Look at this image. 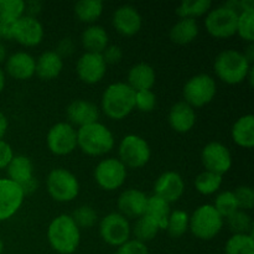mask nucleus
Wrapping results in <instances>:
<instances>
[{
	"instance_id": "obj_1",
	"label": "nucleus",
	"mask_w": 254,
	"mask_h": 254,
	"mask_svg": "<svg viewBox=\"0 0 254 254\" xmlns=\"http://www.w3.org/2000/svg\"><path fill=\"white\" fill-rule=\"evenodd\" d=\"M104 116L113 121L127 118L135 109V91L127 82H116L104 89L101 98Z\"/></svg>"
},
{
	"instance_id": "obj_2",
	"label": "nucleus",
	"mask_w": 254,
	"mask_h": 254,
	"mask_svg": "<svg viewBox=\"0 0 254 254\" xmlns=\"http://www.w3.org/2000/svg\"><path fill=\"white\" fill-rule=\"evenodd\" d=\"M49 245L55 252L72 254L81 243V230L69 215H59L50 222L46 232Z\"/></svg>"
},
{
	"instance_id": "obj_3",
	"label": "nucleus",
	"mask_w": 254,
	"mask_h": 254,
	"mask_svg": "<svg viewBox=\"0 0 254 254\" xmlns=\"http://www.w3.org/2000/svg\"><path fill=\"white\" fill-rule=\"evenodd\" d=\"M116 139L113 133L101 122L77 129V148L88 156H103L111 153Z\"/></svg>"
},
{
	"instance_id": "obj_4",
	"label": "nucleus",
	"mask_w": 254,
	"mask_h": 254,
	"mask_svg": "<svg viewBox=\"0 0 254 254\" xmlns=\"http://www.w3.org/2000/svg\"><path fill=\"white\" fill-rule=\"evenodd\" d=\"M252 66L253 64L247 61L243 52L235 49H228L220 52L213 62V69L218 79L231 86L246 81Z\"/></svg>"
},
{
	"instance_id": "obj_5",
	"label": "nucleus",
	"mask_w": 254,
	"mask_h": 254,
	"mask_svg": "<svg viewBox=\"0 0 254 254\" xmlns=\"http://www.w3.org/2000/svg\"><path fill=\"white\" fill-rule=\"evenodd\" d=\"M225 220L213 205L205 203L196 208L190 216L189 231L201 241H211L222 231Z\"/></svg>"
},
{
	"instance_id": "obj_6",
	"label": "nucleus",
	"mask_w": 254,
	"mask_h": 254,
	"mask_svg": "<svg viewBox=\"0 0 254 254\" xmlns=\"http://www.w3.org/2000/svg\"><path fill=\"white\" fill-rule=\"evenodd\" d=\"M46 189L52 200L66 203L78 196L79 183L73 173L64 168H56L52 169L47 175Z\"/></svg>"
},
{
	"instance_id": "obj_7",
	"label": "nucleus",
	"mask_w": 254,
	"mask_h": 254,
	"mask_svg": "<svg viewBox=\"0 0 254 254\" xmlns=\"http://www.w3.org/2000/svg\"><path fill=\"white\" fill-rule=\"evenodd\" d=\"M217 93L215 78L207 73H198L188 79L183 88L184 102L195 108L207 106Z\"/></svg>"
},
{
	"instance_id": "obj_8",
	"label": "nucleus",
	"mask_w": 254,
	"mask_h": 254,
	"mask_svg": "<svg viewBox=\"0 0 254 254\" xmlns=\"http://www.w3.org/2000/svg\"><path fill=\"white\" fill-rule=\"evenodd\" d=\"M151 156L148 141L136 134H128L118 146V159L127 169H140L149 163Z\"/></svg>"
},
{
	"instance_id": "obj_9",
	"label": "nucleus",
	"mask_w": 254,
	"mask_h": 254,
	"mask_svg": "<svg viewBox=\"0 0 254 254\" xmlns=\"http://www.w3.org/2000/svg\"><path fill=\"white\" fill-rule=\"evenodd\" d=\"M238 12L225 4L210 10L205 17V29L215 39H230L237 29Z\"/></svg>"
},
{
	"instance_id": "obj_10",
	"label": "nucleus",
	"mask_w": 254,
	"mask_h": 254,
	"mask_svg": "<svg viewBox=\"0 0 254 254\" xmlns=\"http://www.w3.org/2000/svg\"><path fill=\"white\" fill-rule=\"evenodd\" d=\"M128 170L118 158H106L97 164L94 180L104 191H116L124 185Z\"/></svg>"
},
{
	"instance_id": "obj_11",
	"label": "nucleus",
	"mask_w": 254,
	"mask_h": 254,
	"mask_svg": "<svg viewBox=\"0 0 254 254\" xmlns=\"http://www.w3.org/2000/svg\"><path fill=\"white\" fill-rule=\"evenodd\" d=\"M99 236L107 245L117 248L121 247L130 240V222L119 212L108 213L99 222Z\"/></svg>"
},
{
	"instance_id": "obj_12",
	"label": "nucleus",
	"mask_w": 254,
	"mask_h": 254,
	"mask_svg": "<svg viewBox=\"0 0 254 254\" xmlns=\"http://www.w3.org/2000/svg\"><path fill=\"white\" fill-rule=\"evenodd\" d=\"M46 145L54 155H69L77 149V129L68 122H60L49 129Z\"/></svg>"
},
{
	"instance_id": "obj_13",
	"label": "nucleus",
	"mask_w": 254,
	"mask_h": 254,
	"mask_svg": "<svg viewBox=\"0 0 254 254\" xmlns=\"http://www.w3.org/2000/svg\"><path fill=\"white\" fill-rule=\"evenodd\" d=\"M201 161L205 170L223 176L232 168V155L225 144L211 141L201 151Z\"/></svg>"
},
{
	"instance_id": "obj_14",
	"label": "nucleus",
	"mask_w": 254,
	"mask_h": 254,
	"mask_svg": "<svg viewBox=\"0 0 254 254\" xmlns=\"http://www.w3.org/2000/svg\"><path fill=\"white\" fill-rule=\"evenodd\" d=\"M12 40L25 47L39 46L45 36V30L36 17L24 16L12 24Z\"/></svg>"
},
{
	"instance_id": "obj_15",
	"label": "nucleus",
	"mask_w": 254,
	"mask_h": 254,
	"mask_svg": "<svg viewBox=\"0 0 254 254\" xmlns=\"http://www.w3.org/2000/svg\"><path fill=\"white\" fill-rule=\"evenodd\" d=\"M25 200L21 186L7 178H0V222L16 215Z\"/></svg>"
},
{
	"instance_id": "obj_16",
	"label": "nucleus",
	"mask_w": 254,
	"mask_h": 254,
	"mask_svg": "<svg viewBox=\"0 0 254 254\" xmlns=\"http://www.w3.org/2000/svg\"><path fill=\"white\" fill-rule=\"evenodd\" d=\"M76 73L86 84H96L104 78L107 64L101 54L84 52L76 62Z\"/></svg>"
},
{
	"instance_id": "obj_17",
	"label": "nucleus",
	"mask_w": 254,
	"mask_h": 254,
	"mask_svg": "<svg viewBox=\"0 0 254 254\" xmlns=\"http://www.w3.org/2000/svg\"><path fill=\"white\" fill-rule=\"evenodd\" d=\"M185 192V181L176 171H165L154 183V195L173 203L180 200Z\"/></svg>"
},
{
	"instance_id": "obj_18",
	"label": "nucleus",
	"mask_w": 254,
	"mask_h": 254,
	"mask_svg": "<svg viewBox=\"0 0 254 254\" xmlns=\"http://www.w3.org/2000/svg\"><path fill=\"white\" fill-rule=\"evenodd\" d=\"M112 24L119 35L126 37L135 36L143 26V17L136 7L131 5H122L113 12Z\"/></svg>"
},
{
	"instance_id": "obj_19",
	"label": "nucleus",
	"mask_w": 254,
	"mask_h": 254,
	"mask_svg": "<svg viewBox=\"0 0 254 254\" xmlns=\"http://www.w3.org/2000/svg\"><path fill=\"white\" fill-rule=\"evenodd\" d=\"M99 116H101V109L96 104L86 99L72 101L66 108V117L68 119V123L78 128L99 122Z\"/></svg>"
},
{
	"instance_id": "obj_20",
	"label": "nucleus",
	"mask_w": 254,
	"mask_h": 254,
	"mask_svg": "<svg viewBox=\"0 0 254 254\" xmlns=\"http://www.w3.org/2000/svg\"><path fill=\"white\" fill-rule=\"evenodd\" d=\"M148 202L145 192L138 189H127L117 201L118 212L127 218H139L144 216Z\"/></svg>"
},
{
	"instance_id": "obj_21",
	"label": "nucleus",
	"mask_w": 254,
	"mask_h": 254,
	"mask_svg": "<svg viewBox=\"0 0 254 254\" xmlns=\"http://www.w3.org/2000/svg\"><path fill=\"white\" fill-rule=\"evenodd\" d=\"M35 68L36 59L29 52L17 51L7 56L4 72L17 81H26L35 76Z\"/></svg>"
},
{
	"instance_id": "obj_22",
	"label": "nucleus",
	"mask_w": 254,
	"mask_h": 254,
	"mask_svg": "<svg viewBox=\"0 0 254 254\" xmlns=\"http://www.w3.org/2000/svg\"><path fill=\"white\" fill-rule=\"evenodd\" d=\"M168 121L176 133H189L196 124V111L186 102H178L170 108Z\"/></svg>"
},
{
	"instance_id": "obj_23",
	"label": "nucleus",
	"mask_w": 254,
	"mask_h": 254,
	"mask_svg": "<svg viewBox=\"0 0 254 254\" xmlns=\"http://www.w3.org/2000/svg\"><path fill=\"white\" fill-rule=\"evenodd\" d=\"M64 69V59L55 51H45L37 57L35 74L42 81L57 78Z\"/></svg>"
},
{
	"instance_id": "obj_24",
	"label": "nucleus",
	"mask_w": 254,
	"mask_h": 254,
	"mask_svg": "<svg viewBox=\"0 0 254 254\" xmlns=\"http://www.w3.org/2000/svg\"><path fill=\"white\" fill-rule=\"evenodd\" d=\"M155 81L156 74L153 66L145 62H140V64H134L129 69L127 84L135 92L146 91V89L153 88Z\"/></svg>"
},
{
	"instance_id": "obj_25",
	"label": "nucleus",
	"mask_w": 254,
	"mask_h": 254,
	"mask_svg": "<svg viewBox=\"0 0 254 254\" xmlns=\"http://www.w3.org/2000/svg\"><path fill=\"white\" fill-rule=\"evenodd\" d=\"M231 136L238 146L252 149L254 146V116L245 114L233 123Z\"/></svg>"
},
{
	"instance_id": "obj_26",
	"label": "nucleus",
	"mask_w": 254,
	"mask_h": 254,
	"mask_svg": "<svg viewBox=\"0 0 254 254\" xmlns=\"http://www.w3.org/2000/svg\"><path fill=\"white\" fill-rule=\"evenodd\" d=\"M81 42L86 52L102 54L109 45L108 32L101 25H89L82 32Z\"/></svg>"
},
{
	"instance_id": "obj_27",
	"label": "nucleus",
	"mask_w": 254,
	"mask_h": 254,
	"mask_svg": "<svg viewBox=\"0 0 254 254\" xmlns=\"http://www.w3.org/2000/svg\"><path fill=\"white\" fill-rule=\"evenodd\" d=\"M7 179L17 185H24L29 180L34 178V165L29 156L26 155H14L9 165L6 166Z\"/></svg>"
},
{
	"instance_id": "obj_28",
	"label": "nucleus",
	"mask_w": 254,
	"mask_h": 254,
	"mask_svg": "<svg viewBox=\"0 0 254 254\" xmlns=\"http://www.w3.org/2000/svg\"><path fill=\"white\" fill-rule=\"evenodd\" d=\"M200 27L196 20L180 19L170 29V40L176 45H189L196 40Z\"/></svg>"
},
{
	"instance_id": "obj_29",
	"label": "nucleus",
	"mask_w": 254,
	"mask_h": 254,
	"mask_svg": "<svg viewBox=\"0 0 254 254\" xmlns=\"http://www.w3.org/2000/svg\"><path fill=\"white\" fill-rule=\"evenodd\" d=\"M170 213V203L155 195L148 196V202H146V208L144 215L150 218L153 222H155L158 227L160 228V231L166 228V223H168Z\"/></svg>"
},
{
	"instance_id": "obj_30",
	"label": "nucleus",
	"mask_w": 254,
	"mask_h": 254,
	"mask_svg": "<svg viewBox=\"0 0 254 254\" xmlns=\"http://www.w3.org/2000/svg\"><path fill=\"white\" fill-rule=\"evenodd\" d=\"M74 16L83 24L94 25L102 16L104 4L101 0H79L74 4Z\"/></svg>"
},
{
	"instance_id": "obj_31",
	"label": "nucleus",
	"mask_w": 254,
	"mask_h": 254,
	"mask_svg": "<svg viewBox=\"0 0 254 254\" xmlns=\"http://www.w3.org/2000/svg\"><path fill=\"white\" fill-rule=\"evenodd\" d=\"M212 7L210 0H186L176 7V15L180 19H193L203 16Z\"/></svg>"
},
{
	"instance_id": "obj_32",
	"label": "nucleus",
	"mask_w": 254,
	"mask_h": 254,
	"mask_svg": "<svg viewBox=\"0 0 254 254\" xmlns=\"http://www.w3.org/2000/svg\"><path fill=\"white\" fill-rule=\"evenodd\" d=\"M159 232H160V228L158 227V225L149 217H146L145 215L136 218L135 223L131 226V235H133L134 240L145 243V245L146 242L153 241Z\"/></svg>"
},
{
	"instance_id": "obj_33",
	"label": "nucleus",
	"mask_w": 254,
	"mask_h": 254,
	"mask_svg": "<svg viewBox=\"0 0 254 254\" xmlns=\"http://www.w3.org/2000/svg\"><path fill=\"white\" fill-rule=\"evenodd\" d=\"M223 183V176L211 171H202L195 179V189L198 193L203 196L215 195L221 189Z\"/></svg>"
},
{
	"instance_id": "obj_34",
	"label": "nucleus",
	"mask_w": 254,
	"mask_h": 254,
	"mask_svg": "<svg viewBox=\"0 0 254 254\" xmlns=\"http://www.w3.org/2000/svg\"><path fill=\"white\" fill-rule=\"evenodd\" d=\"M225 254H254L253 233L231 236L225 245Z\"/></svg>"
},
{
	"instance_id": "obj_35",
	"label": "nucleus",
	"mask_w": 254,
	"mask_h": 254,
	"mask_svg": "<svg viewBox=\"0 0 254 254\" xmlns=\"http://www.w3.org/2000/svg\"><path fill=\"white\" fill-rule=\"evenodd\" d=\"M189 223H190V215L183 210L171 211L169 216L166 228L169 236L173 238H180L189 231Z\"/></svg>"
},
{
	"instance_id": "obj_36",
	"label": "nucleus",
	"mask_w": 254,
	"mask_h": 254,
	"mask_svg": "<svg viewBox=\"0 0 254 254\" xmlns=\"http://www.w3.org/2000/svg\"><path fill=\"white\" fill-rule=\"evenodd\" d=\"M228 228L233 235H246L253 233V221L250 213L246 211L238 210L226 218Z\"/></svg>"
},
{
	"instance_id": "obj_37",
	"label": "nucleus",
	"mask_w": 254,
	"mask_h": 254,
	"mask_svg": "<svg viewBox=\"0 0 254 254\" xmlns=\"http://www.w3.org/2000/svg\"><path fill=\"white\" fill-rule=\"evenodd\" d=\"M236 35L248 44L254 42V10H246L238 14Z\"/></svg>"
},
{
	"instance_id": "obj_38",
	"label": "nucleus",
	"mask_w": 254,
	"mask_h": 254,
	"mask_svg": "<svg viewBox=\"0 0 254 254\" xmlns=\"http://www.w3.org/2000/svg\"><path fill=\"white\" fill-rule=\"evenodd\" d=\"M213 207L216 208L218 213L222 216V218H227L228 216H231L232 213H235L236 211H238L237 200H236V196L233 193V191L226 190L222 192L218 193L215 197V202H213Z\"/></svg>"
},
{
	"instance_id": "obj_39",
	"label": "nucleus",
	"mask_w": 254,
	"mask_h": 254,
	"mask_svg": "<svg viewBox=\"0 0 254 254\" xmlns=\"http://www.w3.org/2000/svg\"><path fill=\"white\" fill-rule=\"evenodd\" d=\"M25 15L24 0H0V19L14 24Z\"/></svg>"
},
{
	"instance_id": "obj_40",
	"label": "nucleus",
	"mask_w": 254,
	"mask_h": 254,
	"mask_svg": "<svg viewBox=\"0 0 254 254\" xmlns=\"http://www.w3.org/2000/svg\"><path fill=\"white\" fill-rule=\"evenodd\" d=\"M72 220L77 225V227L81 228H92L98 221V215H97L96 210L89 205H81L73 211L71 215Z\"/></svg>"
},
{
	"instance_id": "obj_41",
	"label": "nucleus",
	"mask_w": 254,
	"mask_h": 254,
	"mask_svg": "<svg viewBox=\"0 0 254 254\" xmlns=\"http://www.w3.org/2000/svg\"><path fill=\"white\" fill-rule=\"evenodd\" d=\"M156 107V94L153 89L135 92V108L141 113H150Z\"/></svg>"
},
{
	"instance_id": "obj_42",
	"label": "nucleus",
	"mask_w": 254,
	"mask_h": 254,
	"mask_svg": "<svg viewBox=\"0 0 254 254\" xmlns=\"http://www.w3.org/2000/svg\"><path fill=\"white\" fill-rule=\"evenodd\" d=\"M237 200L238 208L242 211H251L254 206V190L248 185H241L233 191Z\"/></svg>"
},
{
	"instance_id": "obj_43",
	"label": "nucleus",
	"mask_w": 254,
	"mask_h": 254,
	"mask_svg": "<svg viewBox=\"0 0 254 254\" xmlns=\"http://www.w3.org/2000/svg\"><path fill=\"white\" fill-rule=\"evenodd\" d=\"M116 254H149V250L145 243H141L133 238L118 247Z\"/></svg>"
},
{
	"instance_id": "obj_44",
	"label": "nucleus",
	"mask_w": 254,
	"mask_h": 254,
	"mask_svg": "<svg viewBox=\"0 0 254 254\" xmlns=\"http://www.w3.org/2000/svg\"><path fill=\"white\" fill-rule=\"evenodd\" d=\"M101 55L107 66L108 64H117L123 59V50L118 45H108Z\"/></svg>"
},
{
	"instance_id": "obj_45",
	"label": "nucleus",
	"mask_w": 254,
	"mask_h": 254,
	"mask_svg": "<svg viewBox=\"0 0 254 254\" xmlns=\"http://www.w3.org/2000/svg\"><path fill=\"white\" fill-rule=\"evenodd\" d=\"M74 51H76V44H74V41L71 37H64V39L60 40L56 46V50H55V52L61 59L72 56L74 54Z\"/></svg>"
},
{
	"instance_id": "obj_46",
	"label": "nucleus",
	"mask_w": 254,
	"mask_h": 254,
	"mask_svg": "<svg viewBox=\"0 0 254 254\" xmlns=\"http://www.w3.org/2000/svg\"><path fill=\"white\" fill-rule=\"evenodd\" d=\"M14 158V151H12L11 145L2 139L0 140V170L6 169L11 159Z\"/></svg>"
},
{
	"instance_id": "obj_47",
	"label": "nucleus",
	"mask_w": 254,
	"mask_h": 254,
	"mask_svg": "<svg viewBox=\"0 0 254 254\" xmlns=\"http://www.w3.org/2000/svg\"><path fill=\"white\" fill-rule=\"evenodd\" d=\"M42 4L39 0H30L25 1V15L31 17H36L41 12Z\"/></svg>"
},
{
	"instance_id": "obj_48",
	"label": "nucleus",
	"mask_w": 254,
	"mask_h": 254,
	"mask_svg": "<svg viewBox=\"0 0 254 254\" xmlns=\"http://www.w3.org/2000/svg\"><path fill=\"white\" fill-rule=\"evenodd\" d=\"M11 29H12L11 22L4 21V20L0 19V40H6V41L12 40Z\"/></svg>"
},
{
	"instance_id": "obj_49",
	"label": "nucleus",
	"mask_w": 254,
	"mask_h": 254,
	"mask_svg": "<svg viewBox=\"0 0 254 254\" xmlns=\"http://www.w3.org/2000/svg\"><path fill=\"white\" fill-rule=\"evenodd\" d=\"M37 186H39V183H37L36 178H32L31 180H29L27 183H25L24 185H21V189L22 191H24L25 196L26 195H31V193H34L35 191L37 190Z\"/></svg>"
},
{
	"instance_id": "obj_50",
	"label": "nucleus",
	"mask_w": 254,
	"mask_h": 254,
	"mask_svg": "<svg viewBox=\"0 0 254 254\" xmlns=\"http://www.w3.org/2000/svg\"><path fill=\"white\" fill-rule=\"evenodd\" d=\"M7 127H9V122H7L6 116L0 112V140H2V138L6 134Z\"/></svg>"
},
{
	"instance_id": "obj_51",
	"label": "nucleus",
	"mask_w": 254,
	"mask_h": 254,
	"mask_svg": "<svg viewBox=\"0 0 254 254\" xmlns=\"http://www.w3.org/2000/svg\"><path fill=\"white\" fill-rule=\"evenodd\" d=\"M245 57L247 59V61L250 62L251 64H253L254 61V45L253 44H248V47L246 49V51L243 52Z\"/></svg>"
},
{
	"instance_id": "obj_52",
	"label": "nucleus",
	"mask_w": 254,
	"mask_h": 254,
	"mask_svg": "<svg viewBox=\"0 0 254 254\" xmlns=\"http://www.w3.org/2000/svg\"><path fill=\"white\" fill-rule=\"evenodd\" d=\"M7 59V50L2 42H0V64L6 61Z\"/></svg>"
},
{
	"instance_id": "obj_53",
	"label": "nucleus",
	"mask_w": 254,
	"mask_h": 254,
	"mask_svg": "<svg viewBox=\"0 0 254 254\" xmlns=\"http://www.w3.org/2000/svg\"><path fill=\"white\" fill-rule=\"evenodd\" d=\"M5 84H6V77H5V72H4V69L0 68V93L4 91Z\"/></svg>"
},
{
	"instance_id": "obj_54",
	"label": "nucleus",
	"mask_w": 254,
	"mask_h": 254,
	"mask_svg": "<svg viewBox=\"0 0 254 254\" xmlns=\"http://www.w3.org/2000/svg\"><path fill=\"white\" fill-rule=\"evenodd\" d=\"M253 78H254V67L252 66V68L250 69V72H248V74H247V81L250 82V86L252 87L253 86Z\"/></svg>"
},
{
	"instance_id": "obj_55",
	"label": "nucleus",
	"mask_w": 254,
	"mask_h": 254,
	"mask_svg": "<svg viewBox=\"0 0 254 254\" xmlns=\"http://www.w3.org/2000/svg\"><path fill=\"white\" fill-rule=\"evenodd\" d=\"M2 251H4V242H2L1 237H0V254H2Z\"/></svg>"
}]
</instances>
